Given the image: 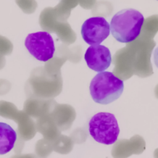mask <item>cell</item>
<instances>
[{"mask_svg":"<svg viewBox=\"0 0 158 158\" xmlns=\"http://www.w3.org/2000/svg\"><path fill=\"white\" fill-rule=\"evenodd\" d=\"M144 21V16L138 10L124 9L113 15L110 23V31L117 41L130 43L140 35Z\"/></svg>","mask_w":158,"mask_h":158,"instance_id":"1","label":"cell"},{"mask_svg":"<svg viewBox=\"0 0 158 158\" xmlns=\"http://www.w3.org/2000/svg\"><path fill=\"white\" fill-rule=\"evenodd\" d=\"M123 88V80L111 72L104 71L97 73L91 80L89 93L95 102L106 105L118 99Z\"/></svg>","mask_w":158,"mask_h":158,"instance_id":"2","label":"cell"},{"mask_svg":"<svg viewBox=\"0 0 158 158\" xmlns=\"http://www.w3.org/2000/svg\"><path fill=\"white\" fill-rule=\"evenodd\" d=\"M88 131L96 141L110 145L117 141L120 128L117 118L113 114L101 112L94 114L90 118Z\"/></svg>","mask_w":158,"mask_h":158,"instance_id":"3","label":"cell"},{"mask_svg":"<svg viewBox=\"0 0 158 158\" xmlns=\"http://www.w3.org/2000/svg\"><path fill=\"white\" fill-rule=\"evenodd\" d=\"M24 44L29 53L40 61L47 62L54 56L56 50L54 41L51 35L47 31L28 34Z\"/></svg>","mask_w":158,"mask_h":158,"instance_id":"4","label":"cell"},{"mask_svg":"<svg viewBox=\"0 0 158 158\" xmlns=\"http://www.w3.org/2000/svg\"><path fill=\"white\" fill-rule=\"evenodd\" d=\"M110 31V24L101 16L86 19L81 27L83 40L91 46L101 44L109 36Z\"/></svg>","mask_w":158,"mask_h":158,"instance_id":"5","label":"cell"},{"mask_svg":"<svg viewBox=\"0 0 158 158\" xmlns=\"http://www.w3.org/2000/svg\"><path fill=\"white\" fill-rule=\"evenodd\" d=\"M87 66L91 70L102 72L109 67L112 62V56L108 48L103 45L89 46L84 56Z\"/></svg>","mask_w":158,"mask_h":158,"instance_id":"6","label":"cell"},{"mask_svg":"<svg viewBox=\"0 0 158 158\" xmlns=\"http://www.w3.org/2000/svg\"><path fill=\"white\" fill-rule=\"evenodd\" d=\"M17 140L16 131L8 124L0 122V155L10 152Z\"/></svg>","mask_w":158,"mask_h":158,"instance_id":"7","label":"cell"},{"mask_svg":"<svg viewBox=\"0 0 158 158\" xmlns=\"http://www.w3.org/2000/svg\"><path fill=\"white\" fill-rule=\"evenodd\" d=\"M153 60L154 62L158 69V46L156 48L153 52Z\"/></svg>","mask_w":158,"mask_h":158,"instance_id":"8","label":"cell"}]
</instances>
